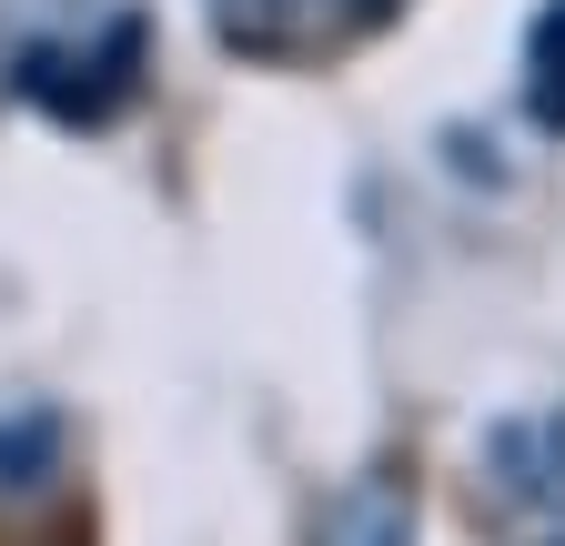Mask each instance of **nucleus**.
<instances>
[{
    "mask_svg": "<svg viewBox=\"0 0 565 546\" xmlns=\"http://www.w3.org/2000/svg\"><path fill=\"white\" fill-rule=\"evenodd\" d=\"M212 21L243 51H313V41L364 31V11H333V0H212Z\"/></svg>",
    "mask_w": 565,
    "mask_h": 546,
    "instance_id": "obj_1",
    "label": "nucleus"
},
{
    "mask_svg": "<svg viewBox=\"0 0 565 546\" xmlns=\"http://www.w3.org/2000/svg\"><path fill=\"white\" fill-rule=\"evenodd\" d=\"M555 546H565V536H555Z\"/></svg>",
    "mask_w": 565,
    "mask_h": 546,
    "instance_id": "obj_3",
    "label": "nucleus"
},
{
    "mask_svg": "<svg viewBox=\"0 0 565 546\" xmlns=\"http://www.w3.org/2000/svg\"><path fill=\"white\" fill-rule=\"evenodd\" d=\"M525 72H535V82H525V92H535V112H545V122H565V0H555V11L535 21V51H525Z\"/></svg>",
    "mask_w": 565,
    "mask_h": 546,
    "instance_id": "obj_2",
    "label": "nucleus"
}]
</instances>
